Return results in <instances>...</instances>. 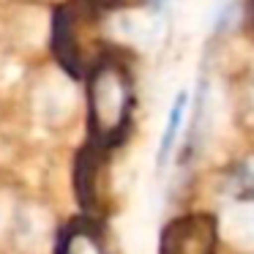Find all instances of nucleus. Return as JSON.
<instances>
[{
  "mask_svg": "<svg viewBox=\"0 0 254 254\" xmlns=\"http://www.w3.org/2000/svg\"><path fill=\"white\" fill-rule=\"evenodd\" d=\"M134 82L128 66L118 55H101L88 71V121L90 142L107 150L123 142L131 126Z\"/></svg>",
  "mask_w": 254,
  "mask_h": 254,
  "instance_id": "1",
  "label": "nucleus"
},
{
  "mask_svg": "<svg viewBox=\"0 0 254 254\" xmlns=\"http://www.w3.org/2000/svg\"><path fill=\"white\" fill-rule=\"evenodd\" d=\"M221 216L227 235L246 252H254V156L227 172L221 186Z\"/></svg>",
  "mask_w": 254,
  "mask_h": 254,
  "instance_id": "2",
  "label": "nucleus"
},
{
  "mask_svg": "<svg viewBox=\"0 0 254 254\" xmlns=\"http://www.w3.org/2000/svg\"><path fill=\"white\" fill-rule=\"evenodd\" d=\"M219 219L213 213H186L164 227L159 254H216Z\"/></svg>",
  "mask_w": 254,
  "mask_h": 254,
  "instance_id": "3",
  "label": "nucleus"
},
{
  "mask_svg": "<svg viewBox=\"0 0 254 254\" xmlns=\"http://www.w3.org/2000/svg\"><path fill=\"white\" fill-rule=\"evenodd\" d=\"M58 254H107L104 241L99 235V224L88 216L71 221L58 238Z\"/></svg>",
  "mask_w": 254,
  "mask_h": 254,
  "instance_id": "4",
  "label": "nucleus"
},
{
  "mask_svg": "<svg viewBox=\"0 0 254 254\" xmlns=\"http://www.w3.org/2000/svg\"><path fill=\"white\" fill-rule=\"evenodd\" d=\"M183 112H186V93H178L175 104L170 110V118H167V128L161 134V145H159V167L167 161V156L172 153L175 148V139H178V131H181V123H183Z\"/></svg>",
  "mask_w": 254,
  "mask_h": 254,
  "instance_id": "5",
  "label": "nucleus"
},
{
  "mask_svg": "<svg viewBox=\"0 0 254 254\" xmlns=\"http://www.w3.org/2000/svg\"><path fill=\"white\" fill-rule=\"evenodd\" d=\"M88 3H93V6H107V3H115V0H88Z\"/></svg>",
  "mask_w": 254,
  "mask_h": 254,
  "instance_id": "6",
  "label": "nucleus"
}]
</instances>
